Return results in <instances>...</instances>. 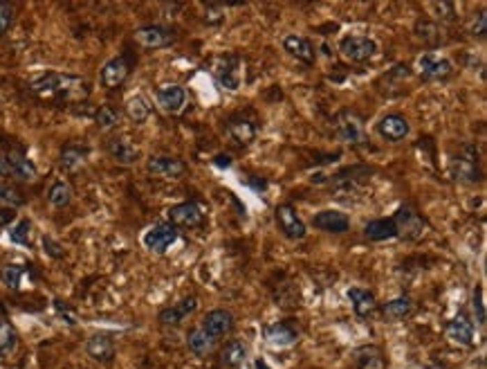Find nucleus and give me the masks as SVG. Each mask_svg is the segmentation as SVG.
Segmentation results:
<instances>
[{
  "label": "nucleus",
  "instance_id": "obj_1",
  "mask_svg": "<svg viewBox=\"0 0 487 369\" xmlns=\"http://www.w3.org/2000/svg\"><path fill=\"white\" fill-rule=\"evenodd\" d=\"M29 91L43 99H63V102H79L88 95V86L81 77L65 73H47L29 84Z\"/></svg>",
  "mask_w": 487,
  "mask_h": 369
},
{
  "label": "nucleus",
  "instance_id": "obj_2",
  "mask_svg": "<svg viewBox=\"0 0 487 369\" xmlns=\"http://www.w3.org/2000/svg\"><path fill=\"white\" fill-rule=\"evenodd\" d=\"M449 172L456 183L474 185L481 181V169H479V149L474 144H463L451 160H449Z\"/></svg>",
  "mask_w": 487,
  "mask_h": 369
},
{
  "label": "nucleus",
  "instance_id": "obj_3",
  "mask_svg": "<svg viewBox=\"0 0 487 369\" xmlns=\"http://www.w3.org/2000/svg\"><path fill=\"white\" fill-rule=\"evenodd\" d=\"M332 128H334V135L350 146H360V144L369 142L366 131H364V124H362V117L353 111H346V108L334 115Z\"/></svg>",
  "mask_w": 487,
  "mask_h": 369
},
{
  "label": "nucleus",
  "instance_id": "obj_4",
  "mask_svg": "<svg viewBox=\"0 0 487 369\" xmlns=\"http://www.w3.org/2000/svg\"><path fill=\"white\" fill-rule=\"evenodd\" d=\"M211 73L218 79V84L227 91H238L242 84V59L238 54H220L211 61Z\"/></svg>",
  "mask_w": 487,
  "mask_h": 369
},
{
  "label": "nucleus",
  "instance_id": "obj_5",
  "mask_svg": "<svg viewBox=\"0 0 487 369\" xmlns=\"http://www.w3.org/2000/svg\"><path fill=\"white\" fill-rule=\"evenodd\" d=\"M339 52L350 63H364L378 54V43L369 36H343L339 41Z\"/></svg>",
  "mask_w": 487,
  "mask_h": 369
},
{
  "label": "nucleus",
  "instance_id": "obj_6",
  "mask_svg": "<svg viewBox=\"0 0 487 369\" xmlns=\"http://www.w3.org/2000/svg\"><path fill=\"white\" fill-rule=\"evenodd\" d=\"M178 227L171 225V223H157L153 227H148V230L144 232V236H141V243H144L146 250L155 253V255H164L171 246H173L178 241Z\"/></svg>",
  "mask_w": 487,
  "mask_h": 369
},
{
  "label": "nucleus",
  "instance_id": "obj_7",
  "mask_svg": "<svg viewBox=\"0 0 487 369\" xmlns=\"http://www.w3.org/2000/svg\"><path fill=\"white\" fill-rule=\"evenodd\" d=\"M393 221H395V227H398V236L409 239V241H418V239H422L424 232L429 230L427 221L409 207H400L398 212L393 214Z\"/></svg>",
  "mask_w": 487,
  "mask_h": 369
},
{
  "label": "nucleus",
  "instance_id": "obj_8",
  "mask_svg": "<svg viewBox=\"0 0 487 369\" xmlns=\"http://www.w3.org/2000/svg\"><path fill=\"white\" fill-rule=\"evenodd\" d=\"M135 41L146 50H162L176 43V29L164 25H144L135 29Z\"/></svg>",
  "mask_w": 487,
  "mask_h": 369
},
{
  "label": "nucleus",
  "instance_id": "obj_9",
  "mask_svg": "<svg viewBox=\"0 0 487 369\" xmlns=\"http://www.w3.org/2000/svg\"><path fill=\"white\" fill-rule=\"evenodd\" d=\"M274 216H277L279 230L286 234L288 239H292V241H299V239L306 236V223L301 221V216L297 214V209H294L290 203L277 205V209H274Z\"/></svg>",
  "mask_w": 487,
  "mask_h": 369
},
{
  "label": "nucleus",
  "instance_id": "obj_10",
  "mask_svg": "<svg viewBox=\"0 0 487 369\" xmlns=\"http://www.w3.org/2000/svg\"><path fill=\"white\" fill-rule=\"evenodd\" d=\"M418 73L424 79H445L454 73V63L438 52H424L418 57Z\"/></svg>",
  "mask_w": 487,
  "mask_h": 369
},
{
  "label": "nucleus",
  "instance_id": "obj_11",
  "mask_svg": "<svg viewBox=\"0 0 487 369\" xmlns=\"http://www.w3.org/2000/svg\"><path fill=\"white\" fill-rule=\"evenodd\" d=\"M205 221V214L198 203L187 201V203H178L169 209V223L176 227H198Z\"/></svg>",
  "mask_w": 487,
  "mask_h": 369
},
{
  "label": "nucleus",
  "instance_id": "obj_12",
  "mask_svg": "<svg viewBox=\"0 0 487 369\" xmlns=\"http://www.w3.org/2000/svg\"><path fill=\"white\" fill-rule=\"evenodd\" d=\"M263 336L274 347H292L299 340V329L294 324V320H279L263 329Z\"/></svg>",
  "mask_w": 487,
  "mask_h": 369
},
{
  "label": "nucleus",
  "instance_id": "obj_13",
  "mask_svg": "<svg viewBox=\"0 0 487 369\" xmlns=\"http://www.w3.org/2000/svg\"><path fill=\"white\" fill-rule=\"evenodd\" d=\"M200 329L207 336L214 338V340H218V338L231 333V329H234V315H231L227 308H214V311H209L202 317Z\"/></svg>",
  "mask_w": 487,
  "mask_h": 369
},
{
  "label": "nucleus",
  "instance_id": "obj_14",
  "mask_svg": "<svg viewBox=\"0 0 487 369\" xmlns=\"http://www.w3.org/2000/svg\"><path fill=\"white\" fill-rule=\"evenodd\" d=\"M445 333H447V338L458 347H472L476 342V329H474V322L470 320L465 313H458L454 317V320L447 324V329H445Z\"/></svg>",
  "mask_w": 487,
  "mask_h": 369
},
{
  "label": "nucleus",
  "instance_id": "obj_15",
  "mask_svg": "<svg viewBox=\"0 0 487 369\" xmlns=\"http://www.w3.org/2000/svg\"><path fill=\"white\" fill-rule=\"evenodd\" d=\"M198 308V297L196 295H189L185 300H180L178 304H171L167 308H162L157 320L162 326H178L185 317H189Z\"/></svg>",
  "mask_w": 487,
  "mask_h": 369
},
{
  "label": "nucleus",
  "instance_id": "obj_16",
  "mask_svg": "<svg viewBox=\"0 0 487 369\" xmlns=\"http://www.w3.org/2000/svg\"><path fill=\"white\" fill-rule=\"evenodd\" d=\"M155 99H157V106L162 108V111L176 115L187 106V91L178 84H169V86L160 88V91L155 93Z\"/></svg>",
  "mask_w": 487,
  "mask_h": 369
},
{
  "label": "nucleus",
  "instance_id": "obj_17",
  "mask_svg": "<svg viewBox=\"0 0 487 369\" xmlns=\"http://www.w3.org/2000/svg\"><path fill=\"white\" fill-rule=\"evenodd\" d=\"M312 225L319 227V230H323V232L341 234L350 227V218H348V214L339 212V209H323V212L312 216Z\"/></svg>",
  "mask_w": 487,
  "mask_h": 369
},
{
  "label": "nucleus",
  "instance_id": "obj_18",
  "mask_svg": "<svg viewBox=\"0 0 487 369\" xmlns=\"http://www.w3.org/2000/svg\"><path fill=\"white\" fill-rule=\"evenodd\" d=\"M146 169L155 176H164V178H180L187 174V165L180 160V158H171V156H153L148 158Z\"/></svg>",
  "mask_w": 487,
  "mask_h": 369
},
{
  "label": "nucleus",
  "instance_id": "obj_19",
  "mask_svg": "<svg viewBox=\"0 0 487 369\" xmlns=\"http://www.w3.org/2000/svg\"><path fill=\"white\" fill-rule=\"evenodd\" d=\"M283 50L306 66H312L314 59H317V54H314V45L301 34H288L286 38H283Z\"/></svg>",
  "mask_w": 487,
  "mask_h": 369
},
{
  "label": "nucleus",
  "instance_id": "obj_20",
  "mask_svg": "<svg viewBox=\"0 0 487 369\" xmlns=\"http://www.w3.org/2000/svg\"><path fill=\"white\" fill-rule=\"evenodd\" d=\"M346 297L350 300L353 304V311L357 317H371L375 313V308H378V300H375V295L369 291V288H362V286H350L346 291Z\"/></svg>",
  "mask_w": 487,
  "mask_h": 369
},
{
  "label": "nucleus",
  "instance_id": "obj_21",
  "mask_svg": "<svg viewBox=\"0 0 487 369\" xmlns=\"http://www.w3.org/2000/svg\"><path fill=\"white\" fill-rule=\"evenodd\" d=\"M86 352L97 363H110L115 358V340L108 333H95L88 338Z\"/></svg>",
  "mask_w": 487,
  "mask_h": 369
},
{
  "label": "nucleus",
  "instance_id": "obj_22",
  "mask_svg": "<svg viewBox=\"0 0 487 369\" xmlns=\"http://www.w3.org/2000/svg\"><path fill=\"white\" fill-rule=\"evenodd\" d=\"M5 163H7V174L18 178V181L29 183V181H34V178H36V167H34V163L29 160L25 153L9 151L5 156Z\"/></svg>",
  "mask_w": 487,
  "mask_h": 369
},
{
  "label": "nucleus",
  "instance_id": "obj_23",
  "mask_svg": "<svg viewBox=\"0 0 487 369\" xmlns=\"http://www.w3.org/2000/svg\"><path fill=\"white\" fill-rule=\"evenodd\" d=\"M409 131H411V126L402 115H387V117H382L378 124V133L384 140H389V142H400V140L409 135Z\"/></svg>",
  "mask_w": 487,
  "mask_h": 369
},
{
  "label": "nucleus",
  "instance_id": "obj_24",
  "mask_svg": "<svg viewBox=\"0 0 487 369\" xmlns=\"http://www.w3.org/2000/svg\"><path fill=\"white\" fill-rule=\"evenodd\" d=\"M130 73V68L126 63L124 57H115L101 68V84L106 88H119L121 84L126 82V77Z\"/></svg>",
  "mask_w": 487,
  "mask_h": 369
},
{
  "label": "nucleus",
  "instance_id": "obj_25",
  "mask_svg": "<svg viewBox=\"0 0 487 369\" xmlns=\"http://www.w3.org/2000/svg\"><path fill=\"white\" fill-rule=\"evenodd\" d=\"M106 149L119 165H135L139 160V149L126 137H113Z\"/></svg>",
  "mask_w": 487,
  "mask_h": 369
},
{
  "label": "nucleus",
  "instance_id": "obj_26",
  "mask_svg": "<svg viewBox=\"0 0 487 369\" xmlns=\"http://www.w3.org/2000/svg\"><path fill=\"white\" fill-rule=\"evenodd\" d=\"M353 358H355L357 369H387V361H384L382 349L375 345H364L360 349H355Z\"/></svg>",
  "mask_w": 487,
  "mask_h": 369
},
{
  "label": "nucleus",
  "instance_id": "obj_27",
  "mask_svg": "<svg viewBox=\"0 0 487 369\" xmlns=\"http://www.w3.org/2000/svg\"><path fill=\"white\" fill-rule=\"evenodd\" d=\"M86 158H88V149L86 146L68 144V146L61 149L59 167L63 169V172H79V169L86 165Z\"/></svg>",
  "mask_w": 487,
  "mask_h": 369
},
{
  "label": "nucleus",
  "instance_id": "obj_28",
  "mask_svg": "<svg viewBox=\"0 0 487 369\" xmlns=\"http://www.w3.org/2000/svg\"><path fill=\"white\" fill-rule=\"evenodd\" d=\"M364 236L369 241H387V239L398 236V227H395L393 216L391 218H375V221L364 225Z\"/></svg>",
  "mask_w": 487,
  "mask_h": 369
},
{
  "label": "nucleus",
  "instance_id": "obj_29",
  "mask_svg": "<svg viewBox=\"0 0 487 369\" xmlns=\"http://www.w3.org/2000/svg\"><path fill=\"white\" fill-rule=\"evenodd\" d=\"M411 313H413V300L407 295L393 297L387 304H382V315H384V320H389V322H400L404 317H409Z\"/></svg>",
  "mask_w": 487,
  "mask_h": 369
},
{
  "label": "nucleus",
  "instance_id": "obj_30",
  "mask_svg": "<svg viewBox=\"0 0 487 369\" xmlns=\"http://www.w3.org/2000/svg\"><path fill=\"white\" fill-rule=\"evenodd\" d=\"M245 356H247L245 345L234 338V340H229L220 349V365L225 369H238L242 363H245Z\"/></svg>",
  "mask_w": 487,
  "mask_h": 369
},
{
  "label": "nucleus",
  "instance_id": "obj_31",
  "mask_svg": "<svg viewBox=\"0 0 487 369\" xmlns=\"http://www.w3.org/2000/svg\"><path fill=\"white\" fill-rule=\"evenodd\" d=\"M227 131L238 144H249L254 142V137H256V126L242 117H231L227 122Z\"/></svg>",
  "mask_w": 487,
  "mask_h": 369
},
{
  "label": "nucleus",
  "instance_id": "obj_32",
  "mask_svg": "<svg viewBox=\"0 0 487 369\" xmlns=\"http://www.w3.org/2000/svg\"><path fill=\"white\" fill-rule=\"evenodd\" d=\"M187 347H189V352H194L196 356H207L214 352L216 340L211 336H207L202 329H191L187 333Z\"/></svg>",
  "mask_w": 487,
  "mask_h": 369
},
{
  "label": "nucleus",
  "instance_id": "obj_33",
  "mask_svg": "<svg viewBox=\"0 0 487 369\" xmlns=\"http://www.w3.org/2000/svg\"><path fill=\"white\" fill-rule=\"evenodd\" d=\"M25 275H27V268L20 264H7L0 268V282L7 288H12V291H18V288L23 286Z\"/></svg>",
  "mask_w": 487,
  "mask_h": 369
},
{
  "label": "nucleus",
  "instance_id": "obj_34",
  "mask_svg": "<svg viewBox=\"0 0 487 369\" xmlns=\"http://www.w3.org/2000/svg\"><path fill=\"white\" fill-rule=\"evenodd\" d=\"M70 201H72V189H70L68 183L63 181H56L52 187L47 189V203L52 207H68Z\"/></svg>",
  "mask_w": 487,
  "mask_h": 369
},
{
  "label": "nucleus",
  "instance_id": "obj_35",
  "mask_svg": "<svg viewBox=\"0 0 487 369\" xmlns=\"http://www.w3.org/2000/svg\"><path fill=\"white\" fill-rule=\"evenodd\" d=\"M126 113L128 117L133 119L135 124H141V122H146V119L150 117V106L144 97H130L128 99V104H126Z\"/></svg>",
  "mask_w": 487,
  "mask_h": 369
},
{
  "label": "nucleus",
  "instance_id": "obj_36",
  "mask_svg": "<svg viewBox=\"0 0 487 369\" xmlns=\"http://www.w3.org/2000/svg\"><path fill=\"white\" fill-rule=\"evenodd\" d=\"M16 342H18V336L14 331V326L7 320H0V356L12 354L16 349Z\"/></svg>",
  "mask_w": 487,
  "mask_h": 369
},
{
  "label": "nucleus",
  "instance_id": "obj_37",
  "mask_svg": "<svg viewBox=\"0 0 487 369\" xmlns=\"http://www.w3.org/2000/svg\"><path fill=\"white\" fill-rule=\"evenodd\" d=\"M95 122L101 131H108V128H115L119 124V111L113 106H99L95 113Z\"/></svg>",
  "mask_w": 487,
  "mask_h": 369
},
{
  "label": "nucleus",
  "instance_id": "obj_38",
  "mask_svg": "<svg viewBox=\"0 0 487 369\" xmlns=\"http://www.w3.org/2000/svg\"><path fill=\"white\" fill-rule=\"evenodd\" d=\"M23 203H25V198H23V194L18 192V189L0 183V207L16 209V207H20Z\"/></svg>",
  "mask_w": 487,
  "mask_h": 369
},
{
  "label": "nucleus",
  "instance_id": "obj_39",
  "mask_svg": "<svg viewBox=\"0 0 487 369\" xmlns=\"http://www.w3.org/2000/svg\"><path fill=\"white\" fill-rule=\"evenodd\" d=\"M9 239L18 246H29V241H32V223H29L27 218L18 221L12 230H9Z\"/></svg>",
  "mask_w": 487,
  "mask_h": 369
},
{
  "label": "nucleus",
  "instance_id": "obj_40",
  "mask_svg": "<svg viewBox=\"0 0 487 369\" xmlns=\"http://www.w3.org/2000/svg\"><path fill=\"white\" fill-rule=\"evenodd\" d=\"M415 34H418V38H422L424 43H438V38L433 36V34H438V25L435 23L420 21L418 25H415Z\"/></svg>",
  "mask_w": 487,
  "mask_h": 369
},
{
  "label": "nucleus",
  "instance_id": "obj_41",
  "mask_svg": "<svg viewBox=\"0 0 487 369\" xmlns=\"http://www.w3.org/2000/svg\"><path fill=\"white\" fill-rule=\"evenodd\" d=\"M472 308H474V317L479 326H485V304H483V288L476 286L472 293Z\"/></svg>",
  "mask_w": 487,
  "mask_h": 369
},
{
  "label": "nucleus",
  "instance_id": "obj_42",
  "mask_svg": "<svg viewBox=\"0 0 487 369\" xmlns=\"http://www.w3.org/2000/svg\"><path fill=\"white\" fill-rule=\"evenodd\" d=\"M12 23H14V5L0 0V36H5L9 32Z\"/></svg>",
  "mask_w": 487,
  "mask_h": 369
},
{
  "label": "nucleus",
  "instance_id": "obj_43",
  "mask_svg": "<svg viewBox=\"0 0 487 369\" xmlns=\"http://www.w3.org/2000/svg\"><path fill=\"white\" fill-rule=\"evenodd\" d=\"M52 304H54V311H56L61 317H63V320H65L70 326H75V324L79 322L77 313L72 311V308H70V304H68V302H63V300H54Z\"/></svg>",
  "mask_w": 487,
  "mask_h": 369
},
{
  "label": "nucleus",
  "instance_id": "obj_44",
  "mask_svg": "<svg viewBox=\"0 0 487 369\" xmlns=\"http://www.w3.org/2000/svg\"><path fill=\"white\" fill-rule=\"evenodd\" d=\"M205 21L209 25H218L225 21V9H222V5H209L205 12Z\"/></svg>",
  "mask_w": 487,
  "mask_h": 369
},
{
  "label": "nucleus",
  "instance_id": "obj_45",
  "mask_svg": "<svg viewBox=\"0 0 487 369\" xmlns=\"http://www.w3.org/2000/svg\"><path fill=\"white\" fill-rule=\"evenodd\" d=\"M43 250L52 257V259H61L63 257V246L56 243L52 236H43Z\"/></svg>",
  "mask_w": 487,
  "mask_h": 369
},
{
  "label": "nucleus",
  "instance_id": "obj_46",
  "mask_svg": "<svg viewBox=\"0 0 487 369\" xmlns=\"http://www.w3.org/2000/svg\"><path fill=\"white\" fill-rule=\"evenodd\" d=\"M472 34L479 36V38H485V34H487V14L485 12H481L479 18L472 23Z\"/></svg>",
  "mask_w": 487,
  "mask_h": 369
},
{
  "label": "nucleus",
  "instance_id": "obj_47",
  "mask_svg": "<svg viewBox=\"0 0 487 369\" xmlns=\"http://www.w3.org/2000/svg\"><path fill=\"white\" fill-rule=\"evenodd\" d=\"M12 218H14L12 209H3V212H0V230H3L7 223H12Z\"/></svg>",
  "mask_w": 487,
  "mask_h": 369
},
{
  "label": "nucleus",
  "instance_id": "obj_48",
  "mask_svg": "<svg viewBox=\"0 0 487 369\" xmlns=\"http://www.w3.org/2000/svg\"><path fill=\"white\" fill-rule=\"evenodd\" d=\"M214 165H216V167H225V169H229V167H231V158L220 153V156H216V158H214Z\"/></svg>",
  "mask_w": 487,
  "mask_h": 369
},
{
  "label": "nucleus",
  "instance_id": "obj_49",
  "mask_svg": "<svg viewBox=\"0 0 487 369\" xmlns=\"http://www.w3.org/2000/svg\"><path fill=\"white\" fill-rule=\"evenodd\" d=\"M7 174V163H5V156H0V176Z\"/></svg>",
  "mask_w": 487,
  "mask_h": 369
},
{
  "label": "nucleus",
  "instance_id": "obj_50",
  "mask_svg": "<svg viewBox=\"0 0 487 369\" xmlns=\"http://www.w3.org/2000/svg\"><path fill=\"white\" fill-rule=\"evenodd\" d=\"M256 369H270L265 361H256Z\"/></svg>",
  "mask_w": 487,
  "mask_h": 369
},
{
  "label": "nucleus",
  "instance_id": "obj_51",
  "mask_svg": "<svg viewBox=\"0 0 487 369\" xmlns=\"http://www.w3.org/2000/svg\"><path fill=\"white\" fill-rule=\"evenodd\" d=\"M0 320H3V315H0Z\"/></svg>",
  "mask_w": 487,
  "mask_h": 369
}]
</instances>
